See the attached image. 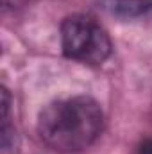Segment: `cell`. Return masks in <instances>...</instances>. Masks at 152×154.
<instances>
[{
	"label": "cell",
	"instance_id": "6da1fadb",
	"mask_svg": "<svg viewBox=\"0 0 152 154\" xmlns=\"http://www.w3.org/2000/svg\"><path fill=\"white\" fill-rule=\"evenodd\" d=\"M104 129L100 104L86 95L50 102L38 116L41 142L61 154L82 152L97 142Z\"/></svg>",
	"mask_w": 152,
	"mask_h": 154
},
{
	"label": "cell",
	"instance_id": "7a4b0ae2",
	"mask_svg": "<svg viewBox=\"0 0 152 154\" xmlns=\"http://www.w3.org/2000/svg\"><path fill=\"white\" fill-rule=\"evenodd\" d=\"M61 47L68 59L86 65H102L113 50L108 31L84 14H72L63 20Z\"/></svg>",
	"mask_w": 152,
	"mask_h": 154
},
{
	"label": "cell",
	"instance_id": "3957f363",
	"mask_svg": "<svg viewBox=\"0 0 152 154\" xmlns=\"http://www.w3.org/2000/svg\"><path fill=\"white\" fill-rule=\"evenodd\" d=\"M99 9L118 20H138L152 16V0H99Z\"/></svg>",
	"mask_w": 152,
	"mask_h": 154
},
{
	"label": "cell",
	"instance_id": "277c9868",
	"mask_svg": "<svg viewBox=\"0 0 152 154\" xmlns=\"http://www.w3.org/2000/svg\"><path fill=\"white\" fill-rule=\"evenodd\" d=\"M138 154H152V140H145V142L140 145Z\"/></svg>",
	"mask_w": 152,
	"mask_h": 154
}]
</instances>
